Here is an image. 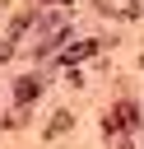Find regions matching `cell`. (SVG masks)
I'll return each instance as SVG.
<instances>
[{"label":"cell","instance_id":"obj_2","mask_svg":"<svg viewBox=\"0 0 144 149\" xmlns=\"http://www.w3.org/2000/svg\"><path fill=\"white\" fill-rule=\"evenodd\" d=\"M14 98H19V102H33V98H37V79H28V74H23V79L14 84Z\"/></svg>","mask_w":144,"mask_h":149},{"label":"cell","instance_id":"obj_4","mask_svg":"<svg viewBox=\"0 0 144 149\" xmlns=\"http://www.w3.org/2000/svg\"><path fill=\"white\" fill-rule=\"evenodd\" d=\"M5 56H9V42H0V61H5Z\"/></svg>","mask_w":144,"mask_h":149},{"label":"cell","instance_id":"obj_3","mask_svg":"<svg viewBox=\"0 0 144 149\" xmlns=\"http://www.w3.org/2000/svg\"><path fill=\"white\" fill-rule=\"evenodd\" d=\"M60 130H70V112H60V116L46 126V135H60Z\"/></svg>","mask_w":144,"mask_h":149},{"label":"cell","instance_id":"obj_1","mask_svg":"<svg viewBox=\"0 0 144 149\" xmlns=\"http://www.w3.org/2000/svg\"><path fill=\"white\" fill-rule=\"evenodd\" d=\"M98 51V42H74L70 51H65V65H74V61H84V56H93Z\"/></svg>","mask_w":144,"mask_h":149},{"label":"cell","instance_id":"obj_5","mask_svg":"<svg viewBox=\"0 0 144 149\" xmlns=\"http://www.w3.org/2000/svg\"><path fill=\"white\" fill-rule=\"evenodd\" d=\"M60 5H70V0H60Z\"/></svg>","mask_w":144,"mask_h":149}]
</instances>
